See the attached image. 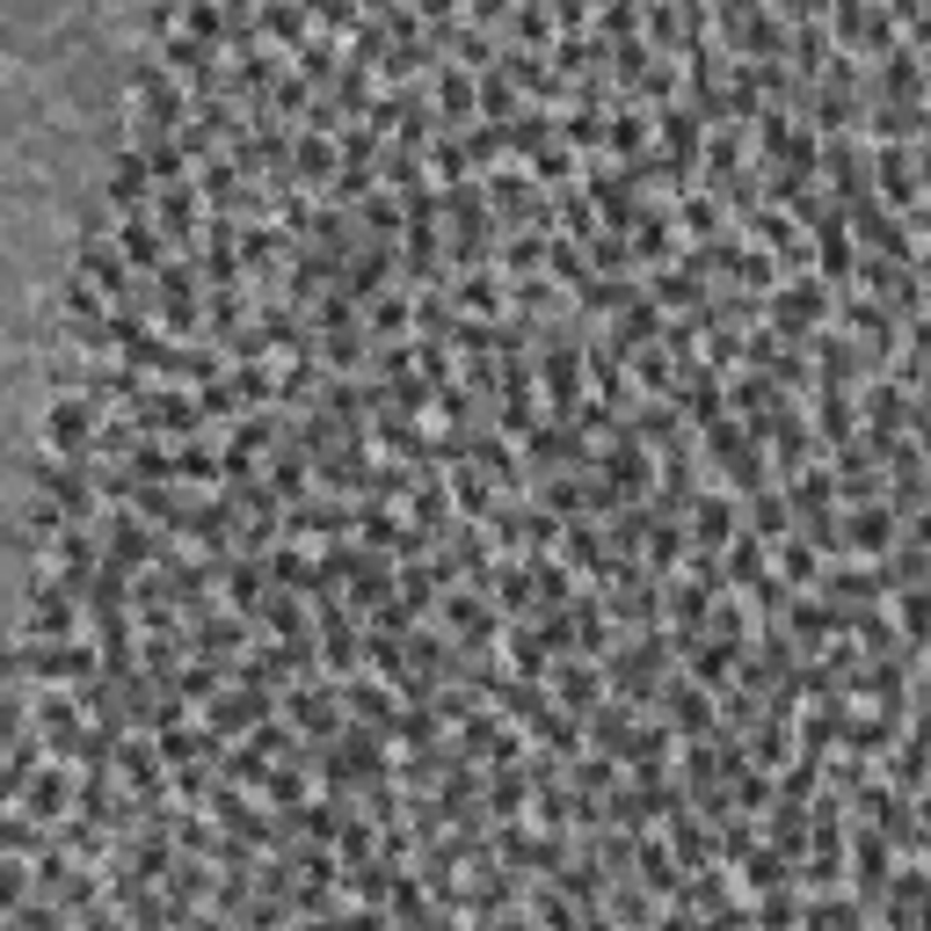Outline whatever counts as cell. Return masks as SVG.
I'll return each instance as SVG.
<instances>
[{"instance_id": "6da1fadb", "label": "cell", "mask_w": 931, "mask_h": 931, "mask_svg": "<svg viewBox=\"0 0 931 931\" xmlns=\"http://www.w3.org/2000/svg\"><path fill=\"white\" fill-rule=\"evenodd\" d=\"M851 844H859V851H851V881H859V895L873 903V895L888 888V844H881V837H866V830L851 837Z\"/></svg>"}]
</instances>
